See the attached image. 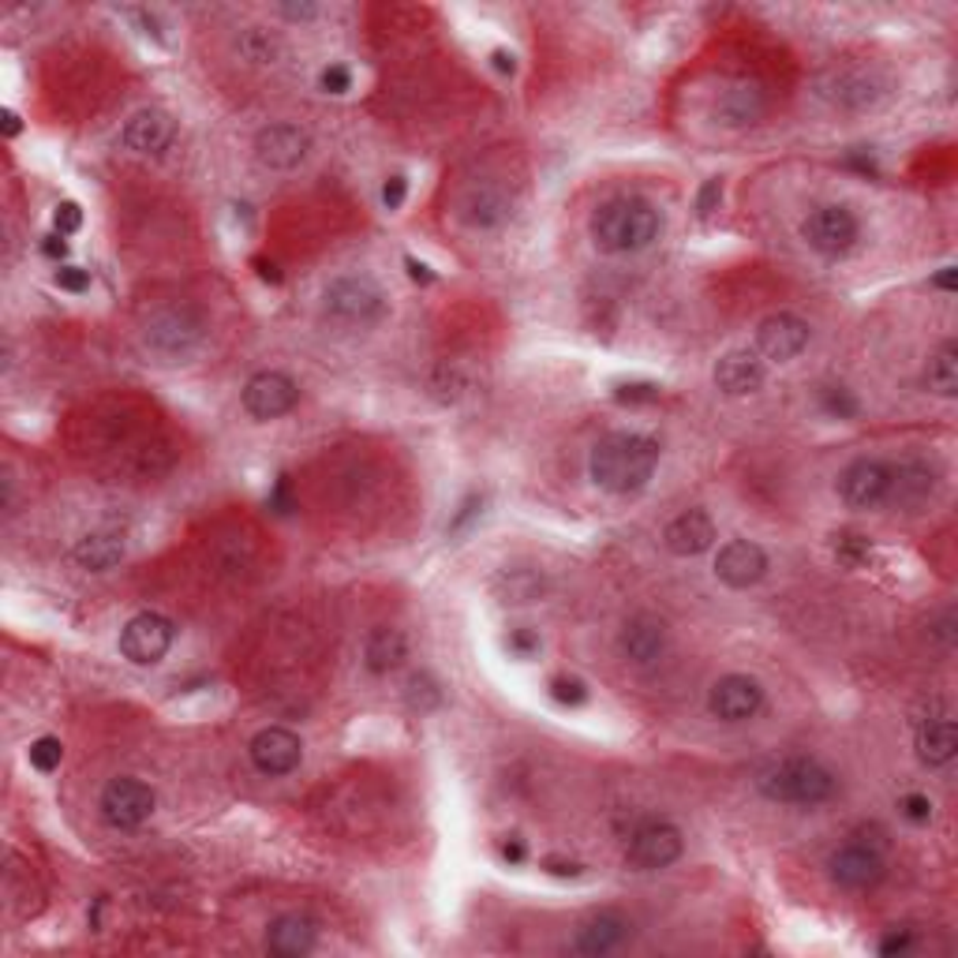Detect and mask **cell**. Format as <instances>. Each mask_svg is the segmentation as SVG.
<instances>
[{
	"instance_id": "2e32d148",
	"label": "cell",
	"mask_w": 958,
	"mask_h": 958,
	"mask_svg": "<svg viewBox=\"0 0 958 958\" xmlns=\"http://www.w3.org/2000/svg\"><path fill=\"white\" fill-rule=\"evenodd\" d=\"M307 150H311V135L304 128H296V124H270L255 139L258 165L277 169V173L296 169V165L307 158Z\"/></svg>"
},
{
	"instance_id": "e0dca14e",
	"label": "cell",
	"mask_w": 958,
	"mask_h": 958,
	"mask_svg": "<svg viewBox=\"0 0 958 958\" xmlns=\"http://www.w3.org/2000/svg\"><path fill=\"white\" fill-rule=\"evenodd\" d=\"M768 109V94L760 90V82L737 79L731 87H723L712 101V117L723 124V128H749L764 117Z\"/></svg>"
},
{
	"instance_id": "30bf717a",
	"label": "cell",
	"mask_w": 958,
	"mask_h": 958,
	"mask_svg": "<svg viewBox=\"0 0 958 958\" xmlns=\"http://www.w3.org/2000/svg\"><path fill=\"white\" fill-rule=\"evenodd\" d=\"M839 495L850 509H872L888 502L891 495V465L877 461V457H861V461L847 465L839 476Z\"/></svg>"
},
{
	"instance_id": "4316f807",
	"label": "cell",
	"mask_w": 958,
	"mask_h": 958,
	"mask_svg": "<svg viewBox=\"0 0 958 958\" xmlns=\"http://www.w3.org/2000/svg\"><path fill=\"white\" fill-rule=\"evenodd\" d=\"M404 659H409V641H404L401 629L379 626L368 633V641H363V663H368L371 674H393Z\"/></svg>"
},
{
	"instance_id": "74e56055",
	"label": "cell",
	"mask_w": 958,
	"mask_h": 958,
	"mask_svg": "<svg viewBox=\"0 0 958 958\" xmlns=\"http://www.w3.org/2000/svg\"><path fill=\"white\" fill-rule=\"evenodd\" d=\"M550 696H555L558 704L577 707V704L588 701V685L580 682V678H569V674H558V678L550 682Z\"/></svg>"
},
{
	"instance_id": "f6af8a7d",
	"label": "cell",
	"mask_w": 958,
	"mask_h": 958,
	"mask_svg": "<svg viewBox=\"0 0 958 958\" xmlns=\"http://www.w3.org/2000/svg\"><path fill=\"white\" fill-rule=\"evenodd\" d=\"M57 285L65 289V293H87L90 289V274L79 266H60L57 270Z\"/></svg>"
},
{
	"instance_id": "6da1fadb",
	"label": "cell",
	"mask_w": 958,
	"mask_h": 958,
	"mask_svg": "<svg viewBox=\"0 0 958 958\" xmlns=\"http://www.w3.org/2000/svg\"><path fill=\"white\" fill-rule=\"evenodd\" d=\"M655 465H659V442L637 431H618V434H607V439L592 450L588 472L603 491L633 495L652 479Z\"/></svg>"
},
{
	"instance_id": "8fae6325",
	"label": "cell",
	"mask_w": 958,
	"mask_h": 958,
	"mask_svg": "<svg viewBox=\"0 0 958 958\" xmlns=\"http://www.w3.org/2000/svg\"><path fill=\"white\" fill-rule=\"evenodd\" d=\"M883 87H888V82H883L877 71L842 68V71H831V76L820 79L817 94L839 109H869L883 98Z\"/></svg>"
},
{
	"instance_id": "816d5d0a",
	"label": "cell",
	"mask_w": 958,
	"mask_h": 958,
	"mask_svg": "<svg viewBox=\"0 0 958 958\" xmlns=\"http://www.w3.org/2000/svg\"><path fill=\"white\" fill-rule=\"evenodd\" d=\"M932 633H936V637H940V644H955V614L947 610L944 618L932 626Z\"/></svg>"
},
{
	"instance_id": "44dd1931",
	"label": "cell",
	"mask_w": 958,
	"mask_h": 958,
	"mask_svg": "<svg viewBox=\"0 0 958 958\" xmlns=\"http://www.w3.org/2000/svg\"><path fill=\"white\" fill-rule=\"evenodd\" d=\"M712 379L726 398H749V393L764 387V360L749 349H734L715 363Z\"/></svg>"
},
{
	"instance_id": "52a82bcc",
	"label": "cell",
	"mask_w": 958,
	"mask_h": 958,
	"mask_svg": "<svg viewBox=\"0 0 958 958\" xmlns=\"http://www.w3.org/2000/svg\"><path fill=\"white\" fill-rule=\"evenodd\" d=\"M682 831L666 820H644V824L629 835V847H626V858L633 869L641 872H655V869H666L682 858Z\"/></svg>"
},
{
	"instance_id": "db71d44e",
	"label": "cell",
	"mask_w": 958,
	"mask_h": 958,
	"mask_svg": "<svg viewBox=\"0 0 958 958\" xmlns=\"http://www.w3.org/2000/svg\"><path fill=\"white\" fill-rule=\"evenodd\" d=\"M281 16L285 19H315L319 8L315 4H281Z\"/></svg>"
},
{
	"instance_id": "680465c9",
	"label": "cell",
	"mask_w": 958,
	"mask_h": 958,
	"mask_svg": "<svg viewBox=\"0 0 958 958\" xmlns=\"http://www.w3.org/2000/svg\"><path fill=\"white\" fill-rule=\"evenodd\" d=\"M404 266H409V277H412V281H423V285H427V281H434L431 270H427L423 263H416V258H404Z\"/></svg>"
},
{
	"instance_id": "f546056e",
	"label": "cell",
	"mask_w": 958,
	"mask_h": 958,
	"mask_svg": "<svg viewBox=\"0 0 958 958\" xmlns=\"http://www.w3.org/2000/svg\"><path fill=\"white\" fill-rule=\"evenodd\" d=\"M958 753V731L951 718H932L918 731V756L929 768H944Z\"/></svg>"
},
{
	"instance_id": "91938a15",
	"label": "cell",
	"mask_w": 958,
	"mask_h": 958,
	"mask_svg": "<svg viewBox=\"0 0 958 958\" xmlns=\"http://www.w3.org/2000/svg\"><path fill=\"white\" fill-rule=\"evenodd\" d=\"M547 869L555 872V877H577V872H580V866H573V861H569V866H566V861H547Z\"/></svg>"
},
{
	"instance_id": "c3c4849f",
	"label": "cell",
	"mask_w": 958,
	"mask_h": 958,
	"mask_svg": "<svg viewBox=\"0 0 958 958\" xmlns=\"http://www.w3.org/2000/svg\"><path fill=\"white\" fill-rule=\"evenodd\" d=\"M404 195H409V180H404V176H390L387 187H382V203H387L390 211H401Z\"/></svg>"
},
{
	"instance_id": "484cf974",
	"label": "cell",
	"mask_w": 958,
	"mask_h": 958,
	"mask_svg": "<svg viewBox=\"0 0 958 958\" xmlns=\"http://www.w3.org/2000/svg\"><path fill=\"white\" fill-rule=\"evenodd\" d=\"M266 947L281 958L307 955L311 947H315V921L304 918V913H281V918L270 925Z\"/></svg>"
},
{
	"instance_id": "603a6c76",
	"label": "cell",
	"mask_w": 958,
	"mask_h": 958,
	"mask_svg": "<svg viewBox=\"0 0 958 958\" xmlns=\"http://www.w3.org/2000/svg\"><path fill=\"white\" fill-rule=\"evenodd\" d=\"M618 648L629 663L652 666L666 652V626L659 618H652V614H637V618H629L626 626H622Z\"/></svg>"
},
{
	"instance_id": "f1b7e54d",
	"label": "cell",
	"mask_w": 958,
	"mask_h": 958,
	"mask_svg": "<svg viewBox=\"0 0 958 958\" xmlns=\"http://www.w3.org/2000/svg\"><path fill=\"white\" fill-rule=\"evenodd\" d=\"M71 558L79 561L82 569L90 573H106L124 558V536L113 532V528H98V532H87L71 550Z\"/></svg>"
},
{
	"instance_id": "7402d4cb",
	"label": "cell",
	"mask_w": 958,
	"mask_h": 958,
	"mask_svg": "<svg viewBox=\"0 0 958 958\" xmlns=\"http://www.w3.org/2000/svg\"><path fill=\"white\" fill-rule=\"evenodd\" d=\"M173 135H176V124H173L169 113L165 109H139L128 124H124L120 139L131 154H162V150H169Z\"/></svg>"
},
{
	"instance_id": "6f0895ef",
	"label": "cell",
	"mask_w": 958,
	"mask_h": 958,
	"mask_svg": "<svg viewBox=\"0 0 958 958\" xmlns=\"http://www.w3.org/2000/svg\"><path fill=\"white\" fill-rule=\"evenodd\" d=\"M847 165H850V169H861L866 176H869V173L877 176V162H872L869 154H850V158H847Z\"/></svg>"
},
{
	"instance_id": "d6a6232c",
	"label": "cell",
	"mask_w": 958,
	"mask_h": 958,
	"mask_svg": "<svg viewBox=\"0 0 958 958\" xmlns=\"http://www.w3.org/2000/svg\"><path fill=\"white\" fill-rule=\"evenodd\" d=\"M236 53L252 65H274L281 57V38L270 35L266 27H247L244 35L236 38Z\"/></svg>"
},
{
	"instance_id": "4fadbf2b",
	"label": "cell",
	"mask_w": 958,
	"mask_h": 958,
	"mask_svg": "<svg viewBox=\"0 0 958 958\" xmlns=\"http://www.w3.org/2000/svg\"><path fill=\"white\" fill-rule=\"evenodd\" d=\"M828 872L839 888L869 891L883 880V858H880L877 847H869V842H850V847H842L828 858Z\"/></svg>"
},
{
	"instance_id": "ab89813d",
	"label": "cell",
	"mask_w": 958,
	"mask_h": 958,
	"mask_svg": "<svg viewBox=\"0 0 958 958\" xmlns=\"http://www.w3.org/2000/svg\"><path fill=\"white\" fill-rule=\"evenodd\" d=\"M614 398L622 404H641V401H655L659 398V387L655 382H626V387L614 390Z\"/></svg>"
},
{
	"instance_id": "83f0119b",
	"label": "cell",
	"mask_w": 958,
	"mask_h": 958,
	"mask_svg": "<svg viewBox=\"0 0 958 958\" xmlns=\"http://www.w3.org/2000/svg\"><path fill=\"white\" fill-rule=\"evenodd\" d=\"M509 214H514V206H509V199L498 187L483 184V187H472V192L465 195L461 203V217L472 228H498L509 222Z\"/></svg>"
},
{
	"instance_id": "7c38bea8",
	"label": "cell",
	"mask_w": 958,
	"mask_h": 958,
	"mask_svg": "<svg viewBox=\"0 0 958 958\" xmlns=\"http://www.w3.org/2000/svg\"><path fill=\"white\" fill-rule=\"evenodd\" d=\"M300 401V387L281 371H258L244 387V409L255 420H277V416L293 412Z\"/></svg>"
},
{
	"instance_id": "bcb514c9",
	"label": "cell",
	"mask_w": 958,
	"mask_h": 958,
	"mask_svg": "<svg viewBox=\"0 0 958 958\" xmlns=\"http://www.w3.org/2000/svg\"><path fill=\"white\" fill-rule=\"evenodd\" d=\"M509 652L514 655H520V659H528V655H536L539 652V637L532 629H517V633H509Z\"/></svg>"
},
{
	"instance_id": "ffe728a7",
	"label": "cell",
	"mask_w": 958,
	"mask_h": 958,
	"mask_svg": "<svg viewBox=\"0 0 958 958\" xmlns=\"http://www.w3.org/2000/svg\"><path fill=\"white\" fill-rule=\"evenodd\" d=\"M663 544L671 555H678V558L704 555V550L715 544V520L707 517L704 509H685V514H678L671 525H666Z\"/></svg>"
},
{
	"instance_id": "3957f363",
	"label": "cell",
	"mask_w": 958,
	"mask_h": 958,
	"mask_svg": "<svg viewBox=\"0 0 958 958\" xmlns=\"http://www.w3.org/2000/svg\"><path fill=\"white\" fill-rule=\"evenodd\" d=\"M756 786L764 798L783 801V805H824V801L835 798L839 779L831 768L812 756H786L768 764L756 775Z\"/></svg>"
},
{
	"instance_id": "7dc6e473",
	"label": "cell",
	"mask_w": 958,
	"mask_h": 958,
	"mask_svg": "<svg viewBox=\"0 0 958 958\" xmlns=\"http://www.w3.org/2000/svg\"><path fill=\"white\" fill-rule=\"evenodd\" d=\"M913 947V932L910 929H895L880 940V955H906Z\"/></svg>"
},
{
	"instance_id": "f35d334b",
	"label": "cell",
	"mask_w": 958,
	"mask_h": 958,
	"mask_svg": "<svg viewBox=\"0 0 958 958\" xmlns=\"http://www.w3.org/2000/svg\"><path fill=\"white\" fill-rule=\"evenodd\" d=\"M899 812L906 820H913V824H929V820H932V801L925 794H906L899 801Z\"/></svg>"
},
{
	"instance_id": "ba28073f",
	"label": "cell",
	"mask_w": 958,
	"mask_h": 958,
	"mask_svg": "<svg viewBox=\"0 0 958 958\" xmlns=\"http://www.w3.org/2000/svg\"><path fill=\"white\" fill-rule=\"evenodd\" d=\"M173 637H176V629L169 618L150 614V610L135 614L120 633V652H124V659H131L135 666H154L173 648Z\"/></svg>"
},
{
	"instance_id": "cb8c5ba5",
	"label": "cell",
	"mask_w": 958,
	"mask_h": 958,
	"mask_svg": "<svg viewBox=\"0 0 958 958\" xmlns=\"http://www.w3.org/2000/svg\"><path fill=\"white\" fill-rule=\"evenodd\" d=\"M936 487V468L921 457H910L902 465H891V495L902 506H921Z\"/></svg>"
},
{
	"instance_id": "f907efd6",
	"label": "cell",
	"mask_w": 958,
	"mask_h": 958,
	"mask_svg": "<svg viewBox=\"0 0 958 958\" xmlns=\"http://www.w3.org/2000/svg\"><path fill=\"white\" fill-rule=\"evenodd\" d=\"M41 255H49V258H65L68 255V244H65V236H46L41 240Z\"/></svg>"
},
{
	"instance_id": "d6986e66",
	"label": "cell",
	"mask_w": 958,
	"mask_h": 958,
	"mask_svg": "<svg viewBox=\"0 0 958 958\" xmlns=\"http://www.w3.org/2000/svg\"><path fill=\"white\" fill-rule=\"evenodd\" d=\"M764 573H768V555L753 539H731L715 558V577L726 588H753Z\"/></svg>"
},
{
	"instance_id": "d590c367",
	"label": "cell",
	"mask_w": 958,
	"mask_h": 958,
	"mask_svg": "<svg viewBox=\"0 0 958 958\" xmlns=\"http://www.w3.org/2000/svg\"><path fill=\"white\" fill-rule=\"evenodd\" d=\"M820 409H824L831 420H858L861 404L847 387H824L820 390Z\"/></svg>"
},
{
	"instance_id": "1f68e13d",
	"label": "cell",
	"mask_w": 958,
	"mask_h": 958,
	"mask_svg": "<svg viewBox=\"0 0 958 958\" xmlns=\"http://www.w3.org/2000/svg\"><path fill=\"white\" fill-rule=\"evenodd\" d=\"M498 596H502V603H532L539 592H544V577H539L536 569H506L502 577H498Z\"/></svg>"
},
{
	"instance_id": "b9f144b4",
	"label": "cell",
	"mask_w": 958,
	"mask_h": 958,
	"mask_svg": "<svg viewBox=\"0 0 958 958\" xmlns=\"http://www.w3.org/2000/svg\"><path fill=\"white\" fill-rule=\"evenodd\" d=\"M718 203H723V180H704L701 195H696V214L707 222L718 211Z\"/></svg>"
},
{
	"instance_id": "681fc988",
	"label": "cell",
	"mask_w": 958,
	"mask_h": 958,
	"mask_svg": "<svg viewBox=\"0 0 958 958\" xmlns=\"http://www.w3.org/2000/svg\"><path fill=\"white\" fill-rule=\"evenodd\" d=\"M479 506H483V498L479 495H472V498H465V506H461V514H457L453 520H450V532L457 536V532H465V525L472 517H479Z\"/></svg>"
},
{
	"instance_id": "8992f818",
	"label": "cell",
	"mask_w": 958,
	"mask_h": 958,
	"mask_svg": "<svg viewBox=\"0 0 958 958\" xmlns=\"http://www.w3.org/2000/svg\"><path fill=\"white\" fill-rule=\"evenodd\" d=\"M154 805H158L154 790L143 783V779H131V775L113 779V783L101 790V817H106V824L120 828V831L147 824Z\"/></svg>"
},
{
	"instance_id": "11a10c76",
	"label": "cell",
	"mask_w": 958,
	"mask_h": 958,
	"mask_svg": "<svg viewBox=\"0 0 958 958\" xmlns=\"http://www.w3.org/2000/svg\"><path fill=\"white\" fill-rule=\"evenodd\" d=\"M525 853H528V850H525V842H520V839H509L506 847H502V858L514 861V866H520V861H525Z\"/></svg>"
},
{
	"instance_id": "8d00e7d4",
	"label": "cell",
	"mask_w": 958,
	"mask_h": 958,
	"mask_svg": "<svg viewBox=\"0 0 958 958\" xmlns=\"http://www.w3.org/2000/svg\"><path fill=\"white\" fill-rule=\"evenodd\" d=\"M60 756H65V749H60L57 737H38V742L30 745V764H35L38 772H57Z\"/></svg>"
},
{
	"instance_id": "60d3db41",
	"label": "cell",
	"mask_w": 958,
	"mask_h": 958,
	"mask_svg": "<svg viewBox=\"0 0 958 958\" xmlns=\"http://www.w3.org/2000/svg\"><path fill=\"white\" fill-rule=\"evenodd\" d=\"M319 82L326 94H349L352 90V71L345 65H330V68H322Z\"/></svg>"
},
{
	"instance_id": "5b68a950",
	"label": "cell",
	"mask_w": 958,
	"mask_h": 958,
	"mask_svg": "<svg viewBox=\"0 0 958 958\" xmlns=\"http://www.w3.org/2000/svg\"><path fill=\"white\" fill-rule=\"evenodd\" d=\"M322 307L338 322H374L387 307V300H382V289L371 277H338L330 281Z\"/></svg>"
},
{
	"instance_id": "277c9868",
	"label": "cell",
	"mask_w": 958,
	"mask_h": 958,
	"mask_svg": "<svg viewBox=\"0 0 958 958\" xmlns=\"http://www.w3.org/2000/svg\"><path fill=\"white\" fill-rule=\"evenodd\" d=\"M801 236L805 244L812 247L817 255H828V258H839L847 255L861 236V225L853 217L850 206L842 203H828V206H817L805 222H801Z\"/></svg>"
},
{
	"instance_id": "ee69618b",
	"label": "cell",
	"mask_w": 958,
	"mask_h": 958,
	"mask_svg": "<svg viewBox=\"0 0 958 958\" xmlns=\"http://www.w3.org/2000/svg\"><path fill=\"white\" fill-rule=\"evenodd\" d=\"M270 509H274V514H281V517L293 514V509H296L293 479H289V476H281V479H277V487H274V491H270Z\"/></svg>"
},
{
	"instance_id": "5bb4252c",
	"label": "cell",
	"mask_w": 958,
	"mask_h": 958,
	"mask_svg": "<svg viewBox=\"0 0 958 958\" xmlns=\"http://www.w3.org/2000/svg\"><path fill=\"white\" fill-rule=\"evenodd\" d=\"M805 345H809V322L790 315V311L768 315L756 330V356L772 363H790L805 352Z\"/></svg>"
},
{
	"instance_id": "9a60e30c",
	"label": "cell",
	"mask_w": 958,
	"mask_h": 958,
	"mask_svg": "<svg viewBox=\"0 0 958 958\" xmlns=\"http://www.w3.org/2000/svg\"><path fill=\"white\" fill-rule=\"evenodd\" d=\"M707 707L723 723H745V718H753L764 707V690H760V682L745 678V674H726L707 693Z\"/></svg>"
},
{
	"instance_id": "ac0fdd59",
	"label": "cell",
	"mask_w": 958,
	"mask_h": 958,
	"mask_svg": "<svg viewBox=\"0 0 958 958\" xmlns=\"http://www.w3.org/2000/svg\"><path fill=\"white\" fill-rule=\"evenodd\" d=\"M300 756H304V745L293 731L285 726H266L252 737V764L263 775H289L300 768Z\"/></svg>"
},
{
	"instance_id": "d4e9b609",
	"label": "cell",
	"mask_w": 958,
	"mask_h": 958,
	"mask_svg": "<svg viewBox=\"0 0 958 958\" xmlns=\"http://www.w3.org/2000/svg\"><path fill=\"white\" fill-rule=\"evenodd\" d=\"M626 940H629V921L626 918H618V913H596V918H588L577 929L573 947H577L580 955H607Z\"/></svg>"
},
{
	"instance_id": "9f6ffc18",
	"label": "cell",
	"mask_w": 958,
	"mask_h": 958,
	"mask_svg": "<svg viewBox=\"0 0 958 958\" xmlns=\"http://www.w3.org/2000/svg\"><path fill=\"white\" fill-rule=\"evenodd\" d=\"M491 60H495L498 71H506V76H514V71H517V60H514V53H506V49H495Z\"/></svg>"
},
{
	"instance_id": "6125c7cd",
	"label": "cell",
	"mask_w": 958,
	"mask_h": 958,
	"mask_svg": "<svg viewBox=\"0 0 958 958\" xmlns=\"http://www.w3.org/2000/svg\"><path fill=\"white\" fill-rule=\"evenodd\" d=\"M4 131H8V135L19 131V117H16V113H4Z\"/></svg>"
},
{
	"instance_id": "e575fe53",
	"label": "cell",
	"mask_w": 958,
	"mask_h": 958,
	"mask_svg": "<svg viewBox=\"0 0 958 958\" xmlns=\"http://www.w3.org/2000/svg\"><path fill=\"white\" fill-rule=\"evenodd\" d=\"M404 701H409L412 712H434L442 704V685L431 678V674H412L409 690H404Z\"/></svg>"
},
{
	"instance_id": "7bdbcfd3",
	"label": "cell",
	"mask_w": 958,
	"mask_h": 958,
	"mask_svg": "<svg viewBox=\"0 0 958 958\" xmlns=\"http://www.w3.org/2000/svg\"><path fill=\"white\" fill-rule=\"evenodd\" d=\"M79 225H82V211H79L76 203H60L57 211H53V228H57V236H71Z\"/></svg>"
},
{
	"instance_id": "9c48e42d",
	"label": "cell",
	"mask_w": 958,
	"mask_h": 958,
	"mask_svg": "<svg viewBox=\"0 0 958 958\" xmlns=\"http://www.w3.org/2000/svg\"><path fill=\"white\" fill-rule=\"evenodd\" d=\"M203 338V322L192 315V311H158V315H150L147 330H143V341H147V349H154L158 356L165 360H176V356H187L195 345H199Z\"/></svg>"
},
{
	"instance_id": "94428289",
	"label": "cell",
	"mask_w": 958,
	"mask_h": 958,
	"mask_svg": "<svg viewBox=\"0 0 958 958\" xmlns=\"http://www.w3.org/2000/svg\"><path fill=\"white\" fill-rule=\"evenodd\" d=\"M255 266H258V277H263V281H274V285L281 281L277 266H274V263H266V258H255Z\"/></svg>"
},
{
	"instance_id": "7a4b0ae2",
	"label": "cell",
	"mask_w": 958,
	"mask_h": 958,
	"mask_svg": "<svg viewBox=\"0 0 958 958\" xmlns=\"http://www.w3.org/2000/svg\"><path fill=\"white\" fill-rule=\"evenodd\" d=\"M659 228H663L659 211L644 199H633V195L603 203L599 211L592 214V240H596V247L607 255L644 252V247L659 236Z\"/></svg>"
},
{
	"instance_id": "f5cc1de1",
	"label": "cell",
	"mask_w": 958,
	"mask_h": 958,
	"mask_svg": "<svg viewBox=\"0 0 958 958\" xmlns=\"http://www.w3.org/2000/svg\"><path fill=\"white\" fill-rule=\"evenodd\" d=\"M932 285L944 289V293H955V289H958V270H955V266H944L940 274L932 277Z\"/></svg>"
},
{
	"instance_id": "4dcf8cb0",
	"label": "cell",
	"mask_w": 958,
	"mask_h": 958,
	"mask_svg": "<svg viewBox=\"0 0 958 958\" xmlns=\"http://www.w3.org/2000/svg\"><path fill=\"white\" fill-rule=\"evenodd\" d=\"M925 387L940 398H955L958 393V345L955 341H944L936 349V356L929 360V371H925Z\"/></svg>"
},
{
	"instance_id": "836d02e7",
	"label": "cell",
	"mask_w": 958,
	"mask_h": 958,
	"mask_svg": "<svg viewBox=\"0 0 958 958\" xmlns=\"http://www.w3.org/2000/svg\"><path fill=\"white\" fill-rule=\"evenodd\" d=\"M831 550H835V558L847 569H858V566H866V561H869L872 544H869V536L853 532V528H842V532L835 536V544H831Z\"/></svg>"
}]
</instances>
